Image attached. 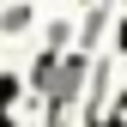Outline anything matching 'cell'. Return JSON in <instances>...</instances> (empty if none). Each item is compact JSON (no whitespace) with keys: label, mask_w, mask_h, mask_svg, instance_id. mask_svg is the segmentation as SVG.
Masks as SVG:
<instances>
[{"label":"cell","mask_w":127,"mask_h":127,"mask_svg":"<svg viewBox=\"0 0 127 127\" xmlns=\"http://www.w3.org/2000/svg\"><path fill=\"white\" fill-rule=\"evenodd\" d=\"M121 115H127V91H121Z\"/></svg>","instance_id":"7a4b0ae2"},{"label":"cell","mask_w":127,"mask_h":127,"mask_svg":"<svg viewBox=\"0 0 127 127\" xmlns=\"http://www.w3.org/2000/svg\"><path fill=\"white\" fill-rule=\"evenodd\" d=\"M97 127H127V121H97Z\"/></svg>","instance_id":"6da1fadb"}]
</instances>
